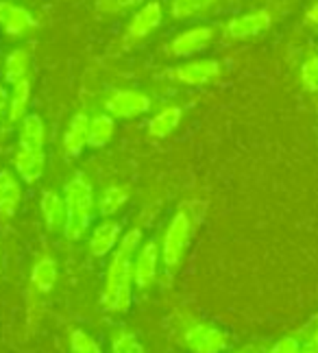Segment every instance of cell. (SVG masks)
Listing matches in <instances>:
<instances>
[{"instance_id": "1", "label": "cell", "mask_w": 318, "mask_h": 353, "mask_svg": "<svg viewBox=\"0 0 318 353\" xmlns=\"http://www.w3.org/2000/svg\"><path fill=\"white\" fill-rule=\"evenodd\" d=\"M142 229L131 227L124 232L116 251L109 255V266L105 273L101 305L109 314H124L133 301V257L142 247Z\"/></svg>"}, {"instance_id": "2", "label": "cell", "mask_w": 318, "mask_h": 353, "mask_svg": "<svg viewBox=\"0 0 318 353\" xmlns=\"http://www.w3.org/2000/svg\"><path fill=\"white\" fill-rule=\"evenodd\" d=\"M63 201H66V212H68L63 236L70 242H79L81 238H86L88 229L92 225V219H94V210H96L94 185L86 174L77 172L66 181Z\"/></svg>"}, {"instance_id": "3", "label": "cell", "mask_w": 318, "mask_h": 353, "mask_svg": "<svg viewBox=\"0 0 318 353\" xmlns=\"http://www.w3.org/2000/svg\"><path fill=\"white\" fill-rule=\"evenodd\" d=\"M179 334L192 353H225L229 347V336L223 330L190 314L179 319Z\"/></svg>"}, {"instance_id": "4", "label": "cell", "mask_w": 318, "mask_h": 353, "mask_svg": "<svg viewBox=\"0 0 318 353\" xmlns=\"http://www.w3.org/2000/svg\"><path fill=\"white\" fill-rule=\"evenodd\" d=\"M192 232H195V223H192V216L186 210H179L168 227H166L163 238H161V264L166 266L168 273L177 270L181 266L183 257L188 253L190 240H192Z\"/></svg>"}, {"instance_id": "5", "label": "cell", "mask_w": 318, "mask_h": 353, "mask_svg": "<svg viewBox=\"0 0 318 353\" xmlns=\"http://www.w3.org/2000/svg\"><path fill=\"white\" fill-rule=\"evenodd\" d=\"M105 112L122 120L137 118L150 112V99L140 90H116L105 99Z\"/></svg>"}, {"instance_id": "6", "label": "cell", "mask_w": 318, "mask_h": 353, "mask_svg": "<svg viewBox=\"0 0 318 353\" xmlns=\"http://www.w3.org/2000/svg\"><path fill=\"white\" fill-rule=\"evenodd\" d=\"M159 262H161V251L155 240L142 242V247L137 249L133 257V286L137 290H148L153 288L159 275Z\"/></svg>"}, {"instance_id": "7", "label": "cell", "mask_w": 318, "mask_h": 353, "mask_svg": "<svg viewBox=\"0 0 318 353\" xmlns=\"http://www.w3.org/2000/svg\"><path fill=\"white\" fill-rule=\"evenodd\" d=\"M168 77L183 85H205L220 77V63L216 59H197L170 68Z\"/></svg>"}, {"instance_id": "8", "label": "cell", "mask_w": 318, "mask_h": 353, "mask_svg": "<svg viewBox=\"0 0 318 353\" xmlns=\"http://www.w3.org/2000/svg\"><path fill=\"white\" fill-rule=\"evenodd\" d=\"M216 31L214 26H190V29L181 31L179 35L172 37L170 42V52L175 57H192L197 55V52L205 50L207 46L212 44Z\"/></svg>"}, {"instance_id": "9", "label": "cell", "mask_w": 318, "mask_h": 353, "mask_svg": "<svg viewBox=\"0 0 318 353\" xmlns=\"http://www.w3.org/2000/svg\"><path fill=\"white\" fill-rule=\"evenodd\" d=\"M122 238V225L118 221L105 219L101 225H96L90 234L88 240V251L96 260H103V257L112 255L118 247V242Z\"/></svg>"}, {"instance_id": "10", "label": "cell", "mask_w": 318, "mask_h": 353, "mask_svg": "<svg viewBox=\"0 0 318 353\" xmlns=\"http://www.w3.org/2000/svg\"><path fill=\"white\" fill-rule=\"evenodd\" d=\"M13 168H16L20 181L37 183L44 176V168H46L44 148H29L18 144L16 153H13Z\"/></svg>"}, {"instance_id": "11", "label": "cell", "mask_w": 318, "mask_h": 353, "mask_svg": "<svg viewBox=\"0 0 318 353\" xmlns=\"http://www.w3.org/2000/svg\"><path fill=\"white\" fill-rule=\"evenodd\" d=\"M270 24H272L270 13L259 9V11H251V13H244V16L229 20L225 26V33L231 39H248V37H255L259 33L268 31Z\"/></svg>"}, {"instance_id": "12", "label": "cell", "mask_w": 318, "mask_h": 353, "mask_svg": "<svg viewBox=\"0 0 318 353\" xmlns=\"http://www.w3.org/2000/svg\"><path fill=\"white\" fill-rule=\"evenodd\" d=\"M163 22V9L159 3H146L133 13V18L127 24V37L129 39H144L159 29Z\"/></svg>"}, {"instance_id": "13", "label": "cell", "mask_w": 318, "mask_h": 353, "mask_svg": "<svg viewBox=\"0 0 318 353\" xmlns=\"http://www.w3.org/2000/svg\"><path fill=\"white\" fill-rule=\"evenodd\" d=\"M31 290L35 294H48L57 286L59 279V264L52 255H39L31 266Z\"/></svg>"}, {"instance_id": "14", "label": "cell", "mask_w": 318, "mask_h": 353, "mask_svg": "<svg viewBox=\"0 0 318 353\" xmlns=\"http://www.w3.org/2000/svg\"><path fill=\"white\" fill-rule=\"evenodd\" d=\"M88 131H90V116L88 114H74L68 122V127L63 131V153L66 157H79L88 146Z\"/></svg>"}, {"instance_id": "15", "label": "cell", "mask_w": 318, "mask_h": 353, "mask_svg": "<svg viewBox=\"0 0 318 353\" xmlns=\"http://www.w3.org/2000/svg\"><path fill=\"white\" fill-rule=\"evenodd\" d=\"M39 212L48 232H63V225L68 219L63 194L54 192V190H44L39 196Z\"/></svg>"}, {"instance_id": "16", "label": "cell", "mask_w": 318, "mask_h": 353, "mask_svg": "<svg viewBox=\"0 0 318 353\" xmlns=\"http://www.w3.org/2000/svg\"><path fill=\"white\" fill-rule=\"evenodd\" d=\"M22 203V181L11 170H0V216L13 219Z\"/></svg>"}, {"instance_id": "17", "label": "cell", "mask_w": 318, "mask_h": 353, "mask_svg": "<svg viewBox=\"0 0 318 353\" xmlns=\"http://www.w3.org/2000/svg\"><path fill=\"white\" fill-rule=\"evenodd\" d=\"M0 26H3L7 35L20 37V35H26L29 31L37 29V20L31 16L29 9L3 0V24Z\"/></svg>"}, {"instance_id": "18", "label": "cell", "mask_w": 318, "mask_h": 353, "mask_svg": "<svg viewBox=\"0 0 318 353\" xmlns=\"http://www.w3.org/2000/svg\"><path fill=\"white\" fill-rule=\"evenodd\" d=\"M181 118H183V110L179 105H166L161 110L148 120V135L155 140H163L172 135L179 125H181Z\"/></svg>"}, {"instance_id": "19", "label": "cell", "mask_w": 318, "mask_h": 353, "mask_svg": "<svg viewBox=\"0 0 318 353\" xmlns=\"http://www.w3.org/2000/svg\"><path fill=\"white\" fill-rule=\"evenodd\" d=\"M131 201V188L127 183H109L96 199V210L105 219H112Z\"/></svg>"}, {"instance_id": "20", "label": "cell", "mask_w": 318, "mask_h": 353, "mask_svg": "<svg viewBox=\"0 0 318 353\" xmlns=\"http://www.w3.org/2000/svg\"><path fill=\"white\" fill-rule=\"evenodd\" d=\"M18 144L29 148H44L46 144V125L39 114H26L20 120Z\"/></svg>"}, {"instance_id": "21", "label": "cell", "mask_w": 318, "mask_h": 353, "mask_svg": "<svg viewBox=\"0 0 318 353\" xmlns=\"http://www.w3.org/2000/svg\"><path fill=\"white\" fill-rule=\"evenodd\" d=\"M116 133V118H112L107 112L96 114L90 118V131H88V146L90 148H103L112 142Z\"/></svg>"}, {"instance_id": "22", "label": "cell", "mask_w": 318, "mask_h": 353, "mask_svg": "<svg viewBox=\"0 0 318 353\" xmlns=\"http://www.w3.org/2000/svg\"><path fill=\"white\" fill-rule=\"evenodd\" d=\"M29 103H31V81L22 79L9 92V107H7L9 122H20L26 116Z\"/></svg>"}, {"instance_id": "23", "label": "cell", "mask_w": 318, "mask_h": 353, "mask_svg": "<svg viewBox=\"0 0 318 353\" xmlns=\"http://www.w3.org/2000/svg\"><path fill=\"white\" fill-rule=\"evenodd\" d=\"M31 68V55L24 48H16L11 50L5 57V81L11 85H16L18 81L26 79Z\"/></svg>"}, {"instance_id": "24", "label": "cell", "mask_w": 318, "mask_h": 353, "mask_svg": "<svg viewBox=\"0 0 318 353\" xmlns=\"http://www.w3.org/2000/svg\"><path fill=\"white\" fill-rule=\"evenodd\" d=\"M220 3V0H172L170 3V16L175 20H188L195 18L199 13L212 9Z\"/></svg>"}, {"instance_id": "25", "label": "cell", "mask_w": 318, "mask_h": 353, "mask_svg": "<svg viewBox=\"0 0 318 353\" xmlns=\"http://www.w3.org/2000/svg\"><path fill=\"white\" fill-rule=\"evenodd\" d=\"M68 349H70V353H103L96 338L81 327H72L68 332Z\"/></svg>"}, {"instance_id": "26", "label": "cell", "mask_w": 318, "mask_h": 353, "mask_svg": "<svg viewBox=\"0 0 318 353\" xmlns=\"http://www.w3.org/2000/svg\"><path fill=\"white\" fill-rule=\"evenodd\" d=\"M112 353H146V349L133 332L118 330L112 336Z\"/></svg>"}, {"instance_id": "27", "label": "cell", "mask_w": 318, "mask_h": 353, "mask_svg": "<svg viewBox=\"0 0 318 353\" xmlns=\"http://www.w3.org/2000/svg\"><path fill=\"white\" fill-rule=\"evenodd\" d=\"M301 85L308 92H318V55H310L301 63Z\"/></svg>"}, {"instance_id": "28", "label": "cell", "mask_w": 318, "mask_h": 353, "mask_svg": "<svg viewBox=\"0 0 318 353\" xmlns=\"http://www.w3.org/2000/svg\"><path fill=\"white\" fill-rule=\"evenodd\" d=\"M142 3L144 0H96V7H99V11H103V13H118L122 9H131Z\"/></svg>"}, {"instance_id": "29", "label": "cell", "mask_w": 318, "mask_h": 353, "mask_svg": "<svg viewBox=\"0 0 318 353\" xmlns=\"http://www.w3.org/2000/svg\"><path fill=\"white\" fill-rule=\"evenodd\" d=\"M301 341L297 336H284L279 341H275L266 353H299Z\"/></svg>"}, {"instance_id": "30", "label": "cell", "mask_w": 318, "mask_h": 353, "mask_svg": "<svg viewBox=\"0 0 318 353\" xmlns=\"http://www.w3.org/2000/svg\"><path fill=\"white\" fill-rule=\"evenodd\" d=\"M299 353H318V325H314L308 332L306 341H301Z\"/></svg>"}, {"instance_id": "31", "label": "cell", "mask_w": 318, "mask_h": 353, "mask_svg": "<svg viewBox=\"0 0 318 353\" xmlns=\"http://www.w3.org/2000/svg\"><path fill=\"white\" fill-rule=\"evenodd\" d=\"M7 107H9V92L7 88L0 85V120H3V116H7Z\"/></svg>"}, {"instance_id": "32", "label": "cell", "mask_w": 318, "mask_h": 353, "mask_svg": "<svg viewBox=\"0 0 318 353\" xmlns=\"http://www.w3.org/2000/svg\"><path fill=\"white\" fill-rule=\"evenodd\" d=\"M306 22L310 26H318V3H314L308 11H306Z\"/></svg>"}, {"instance_id": "33", "label": "cell", "mask_w": 318, "mask_h": 353, "mask_svg": "<svg viewBox=\"0 0 318 353\" xmlns=\"http://www.w3.org/2000/svg\"><path fill=\"white\" fill-rule=\"evenodd\" d=\"M227 353H257L253 347H244V349H236V351H227Z\"/></svg>"}, {"instance_id": "34", "label": "cell", "mask_w": 318, "mask_h": 353, "mask_svg": "<svg viewBox=\"0 0 318 353\" xmlns=\"http://www.w3.org/2000/svg\"><path fill=\"white\" fill-rule=\"evenodd\" d=\"M0 24H3V3H0Z\"/></svg>"}]
</instances>
